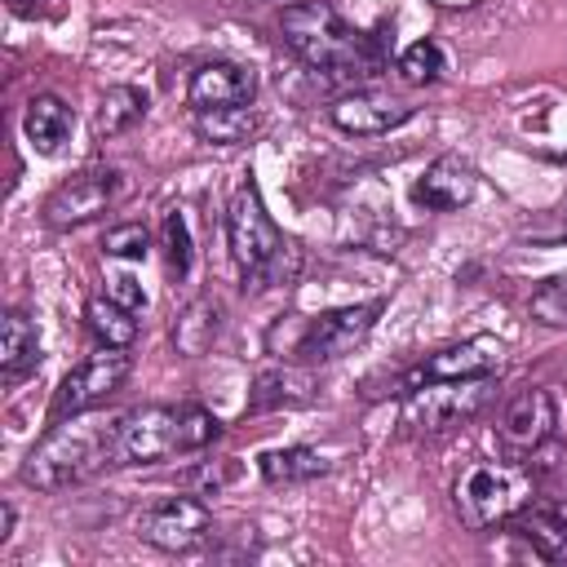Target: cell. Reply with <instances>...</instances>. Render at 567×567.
Segmentation results:
<instances>
[{
	"label": "cell",
	"instance_id": "cell-1",
	"mask_svg": "<svg viewBox=\"0 0 567 567\" xmlns=\"http://www.w3.org/2000/svg\"><path fill=\"white\" fill-rule=\"evenodd\" d=\"M221 434L217 416L199 403H146L115 416V465H155L208 447Z\"/></svg>",
	"mask_w": 567,
	"mask_h": 567
},
{
	"label": "cell",
	"instance_id": "cell-2",
	"mask_svg": "<svg viewBox=\"0 0 567 567\" xmlns=\"http://www.w3.org/2000/svg\"><path fill=\"white\" fill-rule=\"evenodd\" d=\"M111 465H115V421L66 416V421H53V430L27 452L22 483L35 492H62Z\"/></svg>",
	"mask_w": 567,
	"mask_h": 567
},
{
	"label": "cell",
	"instance_id": "cell-3",
	"mask_svg": "<svg viewBox=\"0 0 567 567\" xmlns=\"http://www.w3.org/2000/svg\"><path fill=\"white\" fill-rule=\"evenodd\" d=\"M279 31H284V44L306 66H319L328 75H372L381 66L372 44L359 31H350L341 22V13L332 4H323V0L288 4L279 13Z\"/></svg>",
	"mask_w": 567,
	"mask_h": 567
},
{
	"label": "cell",
	"instance_id": "cell-4",
	"mask_svg": "<svg viewBox=\"0 0 567 567\" xmlns=\"http://www.w3.org/2000/svg\"><path fill=\"white\" fill-rule=\"evenodd\" d=\"M226 244H230V257L239 261V270H244L257 288L284 284V279L297 270L292 261L284 266V257H292V244H288L284 230L270 221V213H266V204H261V195H257L252 182H244V186L230 195V204H226Z\"/></svg>",
	"mask_w": 567,
	"mask_h": 567
},
{
	"label": "cell",
	"instance_id": "cell-5",
	"mask_svg": "<svg viewBox=\"0 0 567 567\" xmlns=\"http://www.w3.org/2000/svg\"><path fill=\"white\" fill-rule=\"evenodd\" d=\"M532 501H536V478L514 461H478L452 487V509L470 532H492Z\"/></svg>",
	"mask_w": 567,
	"mask_h": 567
},
{
	"label": "cell",
	"instance_id": "cell-6",
	"mask_svg": "<svg viewBox=\"0 0 567 567\" xmlns=\"http://www.w3.org/2000/svg\"><path fill=\"white\" fill-rule=\"evenodd\" d=\"M487 381L492 377L421 381V385H412L408 403H403V425H412L421 434H439V430H452V425L470 421L487 403Z\"/></svg>",
	"mask_w": 567,
	"mask_h": 567
},
{
	"label": "cell",
	"instance_id": "cell-7",
	"mask_svg": "<svg viewBox=\"0 0 567 567\" xmlns=\"http://www.w3.org/2000/svg\"><path fill=\"white\" fill-rule=\"evenodd\" d=\"M133 372V359L120 350V346H102L97 354H89L80 368H71L53 394V421H66V416H84L93 408H102L115 390H124Z\"/></svg>",
	"mask_w": 567,
	"mask_h": 567
},
{
	"label": "cell",
	"instance_id": "cell-8",
	"mask_svg": "<svg viewBox=\"0 0 567 567\" xmlns=\"http://www.w3.org/2000/svg\"><path fill=\"white\" fill-rule=\"evenodd\" d=\"M115 199H120V168L93 164V168L66 177V182L44 199V226H53V230L84 226V221L102 217Z\"/></svg>",
	"mask_w": 567,
	"mask_h": 567
},
{
	"label": "cell",
	"instance_id": "cell-9",
	"mask_svg": "<svg viewBox=\"0 0 567 567\" xmlns=\"http://www.w3.org/2000/svg\"><path fill=\"white\" fill-rule=\"evenodd\" d=\"M208 523L213 514L199 496H164L133 518V532L164 554H186L208 536Z\"/></svg>",
	"mask_w": 567,
	"mask_h": 567
},
{
	"label": "cell",
	"instance_id": "cell-10",
	"mask_svg": "<svg viewBox=\"0 0 567 567\" xmlns=\"http://www.w3.org/2000/svg\"><path fill=\"white\" fill-rule=\"evenodd\" d=\"M385 310V301H359V306H337L319 319L306 323L301 341H297V359L306 363H332L341 354H350L354 346H363V337L372 332L377 315Z\"/></svg>",
	"mask_w": 567,
	"mask_h": 567
},
{
	"label": "cell",
	"instance_id": "cell-11",
	"mask_svg": "<svg viewBox=\"0 0 567 567\" xmlns=\"http://www.w3.org/2000/svg\"><path fill=\"white\" fill-rule=\"evenodd\" d=\"M501 354H505V346L496 341V337H487V332H478V337H470V341H456V346H443V350H434L412 377H408V385L403 390H412V385H421V381H465V377H492V372H501Z\"/></svg>",
	"mask_w": 567,
	"mask_h": 567
},
{
	"label": "cell",
	"instance_id": "cell-12",
	"mask_svg": "<svg viewBox=\"0 0 567 567\" xmlns=\"http://www.w3.org/2000/svg\"><path fill=\"white\" fill-rule=\"evenodd\" d=\"M328 115H332V124H337L341 133L377 137V133H390V128L408 124V120L416 115V106H412V102H399V97H390V93H381V89H354V93L337 97Z\"/></svg>",
	"mask_w": 567,
	"mask_h": 567
},
{
	"label": "cell",
	"instance_id": "cell-13",
	"mask_svg": "<svg viewBox=\"0 0 567 567\" xmlns=\"http://www.w3.org/2000/svg\"><path fill=\"white\" fill-rule=\"evenodd\" d=\"M554 421H558L554 394L540 390V385H532V390H523V394H514L505 403V412H501V443L514 456H527V452H536V447L549 443Z\"/></svg>",
	"mask_w": 567,
	"mask_h": 567
},
{
	"label": "cell",
	"instance_id": "cell-14",
	"mask_svg": "<svg viewBox=\"0 0 567 567\" xmlns=\"http://www.w3.org/2000/svg\"><path fill=\"white\" fill-rule=\"evenodd\" d=\"M257 93V75L239 62H199L190 71L186 84V102L195 111H230V106H248Z\"/></svg>",
	"mask_w": 567,
	"mask_h": 567
},
{
	"label": "cell",
	"instance_id": "cell-15",
	"mask_svg": "<svg viewBox=\"0 0 567 567\" xmlns=\"http://www.w3.org/2000/svg\"><path fill=\"white\" fill-rule=\"evenodd\" d=\"M474 190H478L474 168H470L465 159H456V155H439V159L416 177L412 199L425 204L430 213H452V208H465V204L474 199Z\"/></svg>",
	"mask_w": 567,
	"mask_h": 567
},
{
	"label": "cell",
	"instance_id": "cell-16",
	"mask_svg": "<svg viewBox=\"0 0 567 567\" xmlns=\"http://www.w3.org/2000/svg\"><path fill=\"white\" fill-rule=\"evenodd\" d=\"M509 532L532 545L536 558L545 563H563L567 558V505L563 501H545V505H523L514 518H509Z\"/></svg>",
	"mask_w": 567,
	"mask_h": 567
},
{
	"label": "cell",
	"instance_id": "cell-17",
	"mask_svg": "<svg viewBox=\"0 0 567 567\" xmlns=\"http://www.w3.org/2000/svg\"><path fill=\"white\" fill-rule=\"evenodd\" d=\"M22 128H27V142H31L40 155H58V151L66 146L71 128H75V111H71L62 97H53V93H35V97L27 102Z\"/></svg>",
	"mask_w": 567,
	"mask_h": 567
},
{
	"label": "cell",
	"instance_id": "cell-18",
	"mask_svg": "<svg viewBox=\"0 0 567 567\" xmlns=\"http://www.w3.org/2000/svg\"><path fill=\"white\" fill-rule=\"evenodd\" d=\"M31 368H40L35 319H27L22 310H9L4 323H0V377L4 381H22Z\"/></svg>",
	"mask_w": 567,
	"mask_h": 567
},
{
	"label": "cell",
	"instance_id": "cell-19",
	"mask_svg": "<svg viewBox=\"0 0 567 567\" xmlns=\"http://www.w3.org/2000/svg\"><path fill=\"white\" fill-rule=\"evenodd\" d=\"M146 106H151V97H146L137 84H111V89L102 93L97 111H93V137L106 142V137L128 133V128L146 115Z\"/></svg>",
	"mask_w": 567,
	"mask_h": 567
},
{
	"label": "cell",
	"instance_id": "cell-20",
	"mask_svg": "<svg viewBox=\"0 0 567 567\" xmlns=\"http://www.w3.org/2000/svg\"><path fill=\"white\" fill-rule=\"evenodd\" d=\"M217 332H221V306L208 301V297H199V301H190V306L182 310V319H177V328H173V346L195 359V354H204V350L217 341Z\"/></svg>",
	"mask_w": 567,
	"mask_h": 567
},
{
	"label": "cell",
	"instance_id": "cell-21",
	"mask_svg": "<svg viewBox=\"0 0 567 567\" xmlns=\"http://www.w3.org/2000/svg\"><path fill=\"white\" fill-rule=\"evenodd\" d=\"M137 310H128V306H120V301H111V297H93L89 306H84V323H89V332L102 341V346H120V350H128L133 341H137V319H133Z\"/></svg>",
	"mask_w": 567,
	"mask_h": 567
},
{
	"label": "cell",
	"instance_id": "cell-22",
	"mask_svg": "<svg viewBox=\"0 0 567 567\" xmlns=\"http://www.w3.org/2000/svg\"><path fill=\"white\" fill-rule=\"evenodd\" d=\"M328 470V461L315 447H270L261 452V478L266 483H306L319 478Z\"/></svg>",
	"mask_w": 567,
	"mask_h": 567
},
{
	"label": "cell",
	"instance_id": "cell-23",
	"mask_svg": "<svg viewBox=\"0 0 567 567\" xmlns=\"http://www.w3.org/2000/svg\"><path fill=\"white\" fill-rule=\"evenodd\" d=\"M257 128V115L248 106H230V111H195V133L213 146H239L248 142Z\"/></svg>",
	"mask_w": 567,
	"mask_h": 567
},
{
	"label": "cell",
	"instance_id": "cell-24",
	"mask_svg": "<svg viewBox=\"0 0 567 567\" xmlns=\"http://www.w3.org/2000/svg\"><path fill=\"white\" fill-rule=\"evenodd\" d=\"M310 399V381L288 372V368H275V372H261L257 377V390H252V412H266V408H292V403H306Z\"/></svg>",
	"mask_w": 567,
	"mask_h": 567
},
{
	"label": "cell",
	"instance_id": "cell-25",
	"mask_svg": "<svg viewBox=\"0 0 567 567\" xmlns=\"http://www.w3.org/2000/svg\"><path fill=\"white\" fill-rule=\"evenodd\" d=\"M443 71V49L434 40H416L399 53V80L403 84H434Z\"/></svg>",
	"mask_w": 567,
	"mask_h": 567
},
{
	"label": "cell",
	"instance_id": "cell-26",
	"mask_svg": "<svg viewBox=\"0 0 567 567\" xmlns=\"http://www.w3.org/2000/svg\"><path fill=\"white\" fill-rule=\"evenodd\" d=\"M532 319L536 323H549V328H567V275L545 279L532 292Z\"/></svg>",
	"mask_w": 567,
	"mask_h": 567
},
{
	"label": "cell",
	"instance_id": "cell-27",
	"mask_svg": "<svg viewBox=\"0 0 567 567\" xmlns=\"http://www.w3.org/2000/svg\"><path fill=\"white\" fill-rule=\"evenodd\" d=\"M164 266L173 279H182L190 270V230H186V217L182 213H168L164 217Z\"/></svg>",
	"mask_w": 567,
	"mask_h": 567
},
{
	"label": "cell",
	"instance_id": "cell-28",
	"mask_svg": "<svg viewBox=\"0 0 567 567\" xmlns=\"http://www.w3.org/2000/svg\"><path fill=\"white\" fill-rule=\"evenodd\" d=\"M102 248H106V257H146V248H151V235H146V226H115V230H106V239H102Z\"/></svg>",
	"mask_w": 567,
	"mask_h": 567
},
{
	"label": "cell",
	"instance_id": "cell-29",
	"mask_svg": "<svg viewBox=\"0 0 567 567\" xmlns=\"http://www.w3.org/2000/svg\"><path fill=\"white\" fill-rule=\"evenodd\" d=\"M106 297L120 301V306H128V310H142L146 306V292H142V284L128 270H106Z\"/></svg>",
	"mask_w": 567,
	"mask_h": 567
},
{
	"label": "cell",
	"instance_id": "cell-30",
	"mask_svg": "<svg viewBox=\"0 0 567 567\" xmlns=\"http://www.w3.org/2000/svg\"><path fill=\"white\" fill-rule=\"evenodd\" d=\"M9 532H13V505L4 501V505H0V545L9 540Z\"/></svg>",
	"mask_w": 567,
	"mask_h": 567
},
{
	"label": "cell",
	"instance_id": "cell-31",
	"mask_svg": "<svg viewBox=\"0 0 567 567\" xmlns=\"http://www.w3.org/2000/svg\"><path fill=\"white\" fill-rule=\"evenodd\" d=\"M44 4H49V0H9V9H13V13H27V18H31V13H40Z\"/></svg>",
	"mask_w": 567,
	"mask_h": 567
},
{
	"label": "cell",
	"instance_id": "cell-32",
	"mask_svg": "<svg viewBox=\"0 0 567 567\" xmlns=\"http://www.w3.org/2000/svg\"><path fill=\"white\" fill-rule=\"evenodd\" d=\"M554 217H558V230H554L549 239H563V235H567V199L558 204V213H554Z\"/></svg>",
	"mask_w": 567,
	"mask_h": 567
},
{
	"label": "cell",
	"instance_id": "cell-33",
	"mask_svg": "<svg viewBox=\"0 0 567 567\" xmlns=\"http://www.w3.org/2000/svg\"><path fill=\"white\" fill-rule=\"evenodd\" d=\"M563 159H567V155H563Z\"/></svg>",
	"mask_w": 567,
	"mask_h": 567
}]
</instances>
